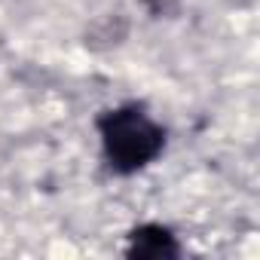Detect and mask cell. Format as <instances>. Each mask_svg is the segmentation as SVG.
Returning <instances> with one entry per match:
<instances>
[{
  "mask_svg": "<svg viewBox=\"0 0 260 260\" xmlns=\"http://www.w3.org/2000/svg\"><path fill=\"white\" fill-rule=\"evenodd\" d=\"M95 125L104 162L116 175H135L147 169L166 147V128L141 104L110 107L98 116Z\"/></svg>",
  "mask_w": 260,
  "mask_h": 260,
  "instance_id": "6da1fadb",
  "label": "cell"
},
{
  "mask_svg": "<svg viewBox=\"0 0 260 260\" xmlns=\"http://www.w3.org/2000/svg\"><path fill=\"white\" fill-rule=\"evenodd\" d=\"M128 257H141V260H172L181 257V245L175 239V233L162 223H141L128 233V245H125Z\"/></svg>",
  "mask_w": 260,
  "mask_h": 260,
  "instance_id": "7a4b0ae2",
  "label": "cell"
}]
</instances>
